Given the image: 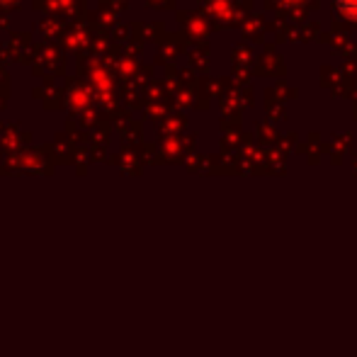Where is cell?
<instances>
[{
  "mask_svg": "<svg viewBox=\"0 0 357 357\" xmlns=\"http://www.w3.org/2000/svg\"><path fill=\"white\" fill-rule=\"evenodd\" d=\"M78 66V75L90 85L95 95V102L105 112H117V80L109 68H105V63L100 59L90 56L85 63H75Z\"/></svg>",
  "mask_w": 357,
  "mask_h": 357,
  "instance_id": "1",
  "label": "cell"
},
{
  "mask_svg": "<svg viewBox=\"0 0 357 357\" xmlns=\"http://www.w3.org/2000/svg\"><path fill=\"white\" fill-rule=\"evenodd\" d=\"M32 75L42 80H54V78H66V54L59 44H37V56L32 63Z\"/></svg>",
  "mask_w": 357,
  "mask_h": 357,
  "instance_id": "2",
  "label": "cell"
},
{
  "mask_svg": "<svg viewBox=\"0 0 357 357\" xmlns=\"http://www.w3.org/2000/svg\"><path fill=\"white\" fill-rule=\"evenodd\" d=\"M93 42H95V27L88 17L83 22H68L66 34L61 37V49L73 54L75 63H85L93 56Z\"/></svg>",
  "mask_w": 357,
  "mask_h": 357,
  "instance_id": "3",
  "label": "cell"
},
{
  "mask_svg": "<svg viewBox=\"0 0 357 357\" xmlns=\"http://www.w3.org/2000/svg\"><path fill=\"white\" fill-rule=\"evenodd\" d=\"M32 10L47 15H56L66 22H83L90 17V10L85 0H32Z\"/></svg>",
  "mask_w": 357,
  "mask_h": 357,
  "instance_id": "4",
  "label": "cell"
},
{
  "mask_svg": "<svg viewBox=\"0 0 357 357\" xmlns=\"http://www.w3.org/2000/svg\"><path fill=\"white\" fill-rule=\"evenodd\" d=\"M66 107H68V114H71L73 119H80L88 109L98 107L93 90H90V85L85 83L80 75L66 78Z\"/></svg>",
  "mask_w": 357,
  "mask_h": 357,
  "instance_id": "5",
  "label": "cell"
},
{
  "mask_svg": "<svg viewBox=\"0 0 357 357\" xmlns=\"http://www.w3.org/2000/svg\"><path fill=\"white\" fill-rule=\"evenodd\" d=\"M5 52L13 61L22 63V66H32L34 56H37V42L29 32H10Z\"/></svg>",
  "mask_w": 357,
  "mask_h": 357,
  "instance_id": "6",
  "label": "cell"
},
{
  "mask_svg": "<svg viewBox=\"0 0 357 357\" xmlns=\"http://www.w3.org/2000/svg\"><path fill=\"white\" fill-rule=\"evenodd\" d=\"M32 98L39 100L47 109H59L66 102V88H59L54 85V80H44L39 88L32 90Z\"/></svg>",
  "mask_w": 357,
  "mask_h": 357,
  "instance_id": "7",
  "label": "cell"
},
{
  "mask_svg": "<svg viewBox=\"0 0 357 357\" xmlns=\"http://www.w3.org/2000/svg\"><path fill=\"white\" fill-rule=\"evenodd\" d=\"M66 29H68V22L63 17H56V15H47V17L39 20V34H42L47 44L61 42Z\"/></svg>",
  "mask_w": 357,
  "mask_h": 357,
  "instance_id": "8",
  "label": "cell"
},
{
  "mask_svg": "<svg viewBox=\"0 0 357 357\" xmlns=\"http://www.w3.org/2000/svg\"><path fill=\"white\" fill-rule=\"evenodd\" d=\"M8 59H10L8 52L0 49V95H5V98H10V73H8V68H5Z\"/></svg>",
  "mask_w": 357,
  "mask_h": 357,
  "instance_id": "9",
  "label": "cell"
},
{
  "mask_svg": "<svg viewBox=\"0 0 357 357\" xmlns=\"http://www.w3.org/2000/svg\"><path fill=\"white\" fill-rule=\"evenodd\" d=\"M338 8L343 10V13H348L350 17H355V13H357V0H338Z\"/></svg>",
  "mask_w": 357,
  "mask_h": 357,
  "instance_id": "10",
  "label": "cell"
},
{
  "mask_svg": "<svg viewBox=\"0 0 357 357\" xmlns=\"http://www.w3.org/2000/svg\"><path fill=\"white\" fill-rule=\"evenodd\" d=\"M24 0H0V10H5V13H15V10H20V5H22Z\"/></svg>",
  "mask_w": 357,
  "mask_h": 357,
  "instance_id": "11",
  "label": "cell"
},
{
  "mask_svg": "<svg viewBox=\"0 0 357 357\" xmlns=\"http://www.w3.org/2000/svg\"><path fill=\"white\" fill-rule=\"evenodd\" d=\"M109 37H112V42H114V44H117V42H124V39L129 37V27H114Z\"/></svg>",
  "mask_w": 357,
  "mask_h": 357,
  "instance_id": "12",
  "label": "cell"
},
{
  "mask_svg": "<svg viewBox=\"0 0 357 357\" xmlns=\"http://www.w3.org/2000/svg\"><path fill=\"white\" fill-rule=\"evenodd\" d=\"M8 29H10V15L5 10H0V34L8 32Z\"/></svg>",
  "mask_w": 357,
  "mask_h": 357,
  "instance_id": "13",
  "label": "cell"
}]
</instances>
